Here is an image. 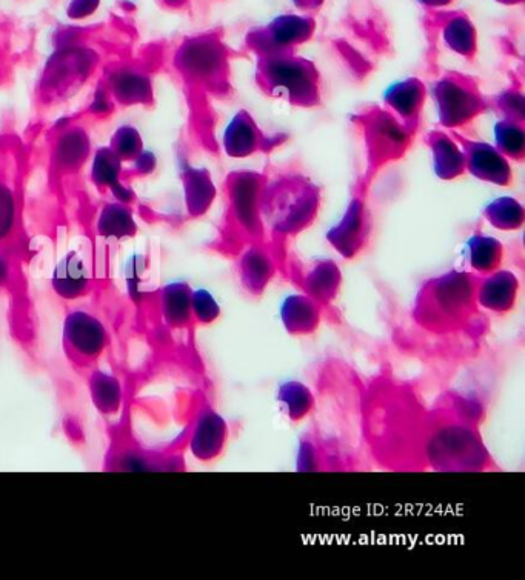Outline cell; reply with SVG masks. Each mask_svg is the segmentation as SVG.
Wrapping results in <instances>:
<instances>
[{
  "label": "cell",
  "mask_w": 525,
  "mask_h": 580,
  "mask_svg": "<svg viewBox=\"0 0 525 580\" xmlns=\"http://www.w3.org/2000/svg\"><path fill=\"white\" fill-rule=\"evenodd\" d=\"M127 394L118 417L105 422L107 450L102 471L107 473H145V471H182L185 468L182 450L188 447V427L176 442L167 447H150L141 439L133 424V396L136 393L133 377L125 374Z\"/></svg>",
  "instance_id": "obj_1"
},
{
  "label": "cell",
  "mask_w": 525,
  "mask_h": 580,
  "mask_svg": "<svg viewBox=\"0 0 525 580\" xmlns=\"http://www.w3.org/2000/svg\"><path fill=\"white\" fill-rule=\"evenodd\" d=\"M51 287L59 299L65 302H74L93 293V279L88 276L84 260L76 251H70L67 256L57 264L51 277Z\"/></svg>",
  "instance_id": "obj_14"
},
{
  "label": "cell",
  "mask_w": 525,
  "mask_h": 580,
  "mask_svg": "<svg viewBox=\"0 0 525 580\" xmlns=\"http://www.w3.org/2000/svg\"><path fill=\"white\" fill-rule=\"evenodd\" d=\"M111 93L122 104H142L151 99V82L145 74L119 71L111 77Z\"/></svg>",
  "instance_id": "obj_25"
},
{
  "label": "cell",
  "mask_w": 525,
  "mask_h": 580,
  "mask_svg": "<svg viewBox=\"0 0 525 580\" xmlns=\"http://www.w3.org/2000/svg\"><path fill=\"white\" fill-rule=\"evenodd\" d=\"M275 262L261 244H253L245 248L239 262L241 284L248 293L259 296L275 276Z\"/></svg>",
  "instance_id": "obj_20"
},
{
  "label": "cell",
  "mask_w": 525,
  "mask_h": 580,
  "mask_svg": "<svg viewBox=\"0 0 525 580\" xmlns=\"http://www.w3.org/2000/svg\"><path fill=\"white\" fill-rule=\"evenodd\" d=\"M82 380L87 385L94 410L99 413L104 422L118 417L124 407L125 394H127L124 373L104 370L101 365L90 371Z\"/></svg>",
  "instance_id": "obj_10"
},
{
  "label": "cell",
  "mask_w": 525,
  "mask_h": 580,
  "mask_svg": "<svg viewBox=\"0 0 525 580\" xmlns=\"http://www.w3.org/2000/svg\"><path fill=\"white\" fill-rule=\"evenodd\" d=\"M138 231L133 214L124 205L111 204L104 208L97 220V233L105 239H127Z\"/></svg>",
  "instance_id": "obj_26"
},
{
  "label": "cell",
  "mask_w": 525,
  "mask_h": 580,
  "mask_svg": "<svg viewBox=\"0 0 525 580\" xmlns=\"http://www.w3.org/2000/svg\"><path fill=\"white\" fill-rule=\"evenodd\" d=\"M101 0H71L67 14L70 19L82 20L96 13Z\"/></svg>",
  "instance_id": "obj_35"
},
{
  "label": "cell",
  "mask_w": 525,
  "mask_h": 580,
  "mask_svg": "<svg viewBox=\"0 0 525 580\" xmlns=\"http://www.w3.org/2000/svg\"><path fill=\"white\" fill-rule=\"evenodd\" d=\"M485 217L499 230H518L524 222V210L512 197H501L487 207Z\"/></svg>",
  "instance_id": "obj_30"
},
{
  "label": "cell",
  "mask_w": 525,
  "mask_h": 580,
  "mask_svg": "<svg viewBox=\"0 0 525 580\" xmlns=\"http://www.w3.org/2000/svg\"><path fill=\"white\" fill-rule=\"evenodd\" d=\"M342 274L332 260H321L313 265L302 277L305 294L319 305H330L338 296Z\"/></svg>",
  "instance_id": "obj_21"
},
{
  "label": "cell",
  "mask_w": 525,
  "mask_h": 580,
  "mask_svg": "<svg viewBox=\"0 0 525 580\" xmlns=\"http://www.w3.org/2000/svg\"><path fill=\"white\" fill-rule=\"evenodd\" d=\"M368 234H370V219L361 197H356L338 227L328 233V240L342 256L352 259L364 250Z\"/></svg>",
  "instance_id": "obj_13"
},
{
  "label": "cell",
  "mask_w": 525,
  "mask_h": 580,
  "mask_svg": "<svg viewBox=\"0 0 525 580\" xmlns=\"http://www.w3.org/2000/svg\"><path fill=\"white\" fill-rule=\"evenodd\" d=\"M228 425L213 408L202 405L188 425V448L199 462H213L224 453Z\"/></svg>",
  "instance_id": "obj_8"
},
{
  "label": "cell",
  "mask_w": 525,
  "mask_h": 580,
  "mask_svg": "<svg viewBox=\"0 0 525 580\" xmlns=\"http://www.w3.org/2000/svg\"><path fill=\"white\" fill-rule=\"evenodd\" d=\"M141 134L131 127H122L111 139V150L118 154L119 159H138L142 154Z\"/></svg>",
  "instance_id": "obj_34"
},
{
  "label": "cell",
  "mask_w": 525,
  "mask_h": 580,
  "mask_svg": "<svg viewBox=\"0 0 525 580\" xmlns=\"http://www.w3.org/2000/svg\"><path fill=\"white\" fill-rule=\"evenodd\" d=\"M191 314H193L194 327H207V325L215 324L216 320L221 317V307L208 291H193Z\"/></svg>",
  "instance_id": "obj_33"
},
{
  "label": "cell",
  "mask_w": 525,
  "mask_h": 580,
  "mask_svg": "<svg viewBox=\"0 0 525 580\" xmlns=\"http://www.w3.org/2000/svg\"><path fill=\"white\" fill-rule=\"evenodd\" d=\"M22 260L21 254L0 250V296L8 299V328L17 350L27 360L28 367L44 371L39 322L27 293Z\"/></svg>",
  "instance_id": "obj_2"
},
{
  "label": "cell",
  "mask_w": 525,
  "mask_h": 580,
  "mask_svg": "<svg viewBox=\"0 0 525 580\" xmlns=\"http://www.w3.org/2000/svg\"><path fill=\"white\" fill-rule=\"evenodd\" d=\"M113 350V331L99 314L87 308H71L62 325V351L68 367L84 379L101 367Z\"/></svg>",
  "instance_id": "obj_4"
},
{
  "label": "cell",
  "mask_w": 525,
  "mask_h": 580,
  "mask_svg": "<svg viewBox=\"0 0 525 580\" xmlns=\"http://www.w3.org/2000/svg\"><path fill=\"white\" fill-rule=\"evenodd\" d=\"M121 174V159L111 148H102L94 157L93 180L99 187H110L111 190H121L118 184Z\"/></svg>",
  "instance_id": "obj_32"
},
{
  "label": "cell",
  "mask_w": 525,
  "mask_h": 580,
  "mask_svg": "<svg viewBox=\"0 0 525 580\" xmlns=\"http://www.w3.org/2000/svg\"><path fill=\"white\" fill-rule=\"evenodd\" d=\"M425 88L416 79H407L404 82L388 88L385 94V104L393 116H398L399 122L410 133H416L422 105H424Z\"/></svg>",
  "instance_id": "obj_17"
},
{
  "label": "cell",
  "mask_w": 525,
  "mask_h": 580,
  "mask_svg": "<svg viewBox=\"0 0 525 580\" xmlns=\"http://www.w3.org/2000/svg\"><path fill=\"white\" fill-rule=\"evenodd\" d=\"M465 254H467L470 268L475 273L487 276V274L495 273L501 267L502 259H504V247L493 237L475 234L467 242Z\"/></svg>",
  "instance_id": "obj_23"
},
{
  "label": "cell",
  "mask_w": 525,
  "mask_h": 580,
  "mask_svg": "<svg viewBox=\"0 0 525 580\" xmlns=\"http://www.w3.org/2000/svg\"><path fill=\"white\" fill-rule=\"evenodd\" d=\"M17 211L13 190L0 180V250L22 254L17 244Z\"/></svg>",
  "instance_id": "obj_27"
},
{
  "label": "cell",
  "mask_w": 525,
  "mask_h": 580,
  "mask_svg": "<svg viewBox=\"0 0 525 580\" xmlns=\"http://www.w3.org/2000/svg\"><path fill=\"white\" fill-rule=\"evenodd\" d=\"M361 117L372 167L379 168L404 154L413 134L390 111H367Z\"/></svg>",
  "instance_id": "obj_7"
},
{
  "label": "cell",
  "mask_w": 525,
  "mask_h": 580,
  "mask_svg": "<svg viewBox=\"0 0 525 580\" xmlns=\"http://www.w3.org/2000/svg\"><path fill=\"white\" fill-rule=\"evenodd\" d=\"M259 79L265 91L281 96L287 93L291 104L311 107L319 102V76L310 62L295 57H275L259 64Z\"/></svg>",
  "instance_id": "obj_5"
},
{
  "label": "cell",
  "mask_w": 525,
  "mask_h": 580,
  "mask_svg": "<svg viewBox=\"0 0 525 580\" xmlns=\"http://www.w3.org/2000/svg\"><path fill=\"white\" fill-rule=\"evenodd\" d=\"M465 157V170L485 182L496 185H509L512 182V168L509 160L498 148L484 142L462 139L456 136Z\"/></svg>",
  "instance_id": "obj_9"
},
{
  "label": "cell",
  "mask_w": 525,
  "mask_h": 580,
  "mask_svg": "<svg viewBox=\"0 0 525 580\" xmlns=\"http://www.w3.org/2000/svg\"><path fill=\"white\" fill-rule=\"evenodd\" d=\"M185 191L190 213L194 216L205 213L215 196V188L208 179L207 171L190 170L185 179Z\"/></svg>",
  "instance_id": "obj_29"
},
{
  "label": "cell",
  "mask_w": 525,
  "mask_h": 580,
  "mask_svg": "<svg viewBox=\"0 0 525 580\" xmlns=\"http://www.w3.org/2000/svg\"><path fill=\"white\" fill-rule=\"evenodd\" d=\"M321 305L307 294L288 296L281 307L285 330L293 336H310L318 330L322 320Z\"/></svg>",
  "instance_id": "obj_18"
},
{
  "label": "cell",
  "mask_w": 525,
  "mask_h": 580,
  "mask_svg": "<svg viewBox=\"0 0 525 580\" xmlns=\"http://www.w3.org/2000/svg\"><path fill=\"white\" fill-rule=\"evenodd\" d=\"M496 148L510 159L522 160L524 157V128L522 122L504 119L496 125Z\"/></svg>",
  "instance_id": "obj_31"
},
{
  "label": "cell",
  "mask_w": 525,
  "mask_h": 580,
  "mask_svg": "<svg viewBox=\"0 0 525 580\" xmlns=\"http://www.w3.org/2000/svg\"><path fill=\"white\" fill-rule=\"evenodd\" d=\"M225 150L230 156L245 157L250 154L264 151L273 142L259 130L258 125L253 122L247 111H239L238 116L228 125L224 136Z\"/></svg>",
  "instance_id": "obj_19"
},
{
  "label": "cell",
  "mask_w": 525,
  "mask_h": 580,
  "mask_svg": "<svg viewBox=\"0 0 525 580\" xmlns=\"http://www.w3.org/2000/svg\"><path fill=\"white\" fill-rule=\"evenodd\" d=\"M179 68L185 77L196 84L221 87L227 79V64L221 54L202 50L201 45H190L179 54Z\"/></svg>",
  "instance_id": "obj_15"
},
{
  "label": "cell",
  "mask_w": 525,
  "mask_h": 580,
  "mask_svg": "<svg viewBox=\"0 0 525 580\" xmlns=\"http://www.w3.org/2000/svg\"><path fill=\"white\" fill-rule=\"evenodd\" d=\"M519 282L510 271L490 273L476 285V304L484 310L505 314L513 310L518 299Z\"/></svg>",
  "instance_id": "obj_16"
},
{
  "label": "cell",
  "mask_w": 525,
  "mask_h": 580,
  "mask_svg": "<svg viewBox=\"0 0 525 580\" xmlns=\"http://www.w3.org/2000/svg\"><path fill=\"white\" fill-rule=\"evenodd\" d=\"M91 54L79 48L54 54L44 74V91L51 94H64L73 90L91 70Z\"/></svg>",
  "instance_id": "obj_11"
},
{
  "label": "cell",
  "mask_w": 525,
  "mask_h": 580,
  "mask_svg": "<svg viewBox=\"0 0 525 580\" xmlns=\"http://www.w3.org/2000/svg\"><path fill=\"white\" fill-rule=\"evenodd\" d=\"M278 404L288 420L301 422L307 419L315 408V396L307 385L291 380L279 387Z\"/></svg>",
  "instance_id": "obj_24"
},
{
  "label": "cell",
  "mask_w": 525,
  "mask_h": 580,
  "mask_svg": "<svg viewBox=\"0 0 525 580\" xmlns=\"http://www.w3.org/2000/svg\"><path fill=\"white\" fill-rule=\"evenodd\" d=\"M191 290L185 282L167 285L156 296V310L162 327L170 333H190L193 330Z\"/></svg>",
  "instance_id": "obj_12"
},
{
  "label": "cell",
  "mask_w": 525,
  "mask_h": 580,
  "mask_svg": "<svg viewBox=\"0 0 525 580\" xmlns=\"http://www.w3.org/2000/svg\"><path fill=\"white\" fill-rule=\"evenodd\" d=\"M433 93L439 120L444 127H465L489 107L475 80L464 74L450 73L442 77Z\"/></svg>",
  "instance_id": "obj_6"
},
{
  "label": "cell",
  "mask_w": 525,
  "mask_h": 580,
  "mask_svg": "<svg viewBox=\"0 0 525 580\" xmlns=\"http://www.w3.org/2000/svg\"><path fill=\"white\" fill-rule=\"evenodd\" d=\"M476 304V284L467 273H449L432 280L416 305L419 324L429 330H452L464 322Z\"/></svg>",
  "instance_id": "obj_3"
},
{
  "label": "cell",
  "mask_w": 525,
  "mask_h": 580,
  "mask_svg": "<svg viewBox=\"0 0 525 580\" xmlns=\"http://www.w3.org/2000/svg\"><path fill=\"white\" fill-rule=\"evenodd\" d=\"M429 145L435 157L436 173L442 179H455L465 171V157L458 140L447 134L435 133L429 136Z\"/></svg>",
  "instance_id": "obj_22"
},
{
  "label": "cell",
  "mask_w": 525,
  "mask_h": 580,
  "mask_svg": "<svg viewBox=\"0 0 525 580\" xmlns=\"http://www.w3.org/2000/svg\"><path fill=\"white\" fill-rule=\"evenodd\" d=\"M90 151V140L81 130L65 133L56 147V164L64 170H71L81 165Z\"/></svg>",
  "instance_id": "obj_28"
}]
</instances>
